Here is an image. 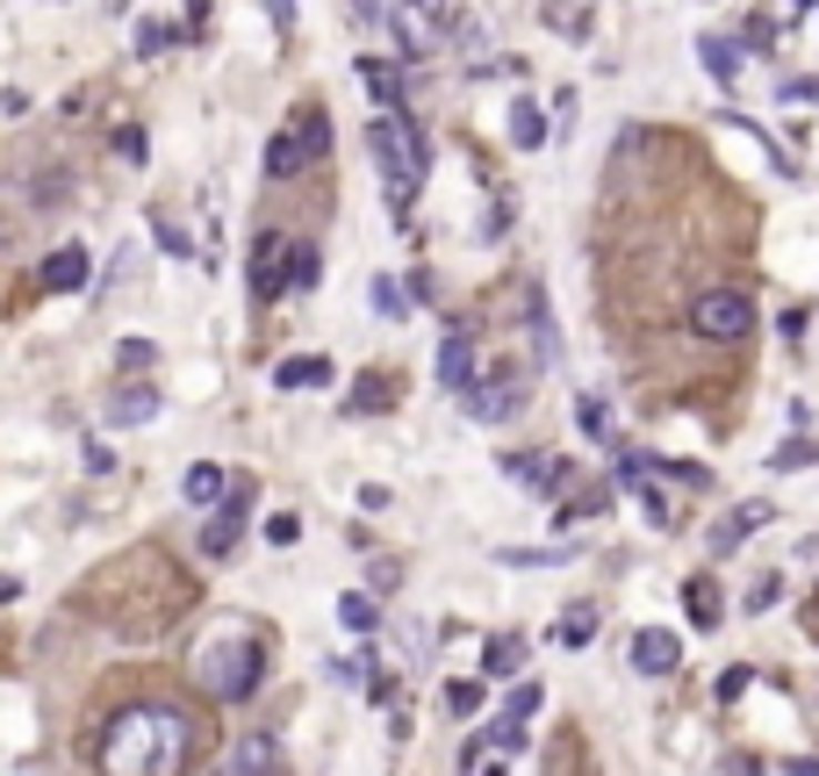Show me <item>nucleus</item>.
Instances as JSON below:
<instances>
[{
    "label": "nucleus",
    "mask_w": 819,
    "mask_h": 776,
    "mask_svg": "<svg viewBox=\"0 0 819 776\" xmlns=\"http://www.w3.org/2000/svg\"><path fill=\"white\" fill-rule=\"evenodd\" d=\"M101 776H188L194 763V719L180 705H123L109 726H101V748H94Z\"/></svg>",
    "instance_id": "obj_1"
},
{
    "label": "nucleus",
    "mask_w": 819,
    "mask_h": 776,
    "mask_svg": "<svg viewBox=\"0 0 819 776\" xmlns=\"http://www.w3.org/2000/svg\"><path fill=\"white\" fill-rule=\"evenodd\" d=\"M367 151H374V173H382V194L396 216H410V202H417L424 173H432V144H424L417 115L396 109V115H374L367 123Z\"/></svg>",
    "instance_id": "obj_2"
},
{
    "label": "nucleus",
    "mask_w": 819,
    "mask_h": 776,
    "mask_svg": "<svg viewBox=\"0 0 819 776\" xmlns=\"http://www.w3.org/2000/svg\"><path fill=\"white\" fill-rule=\"evenodd\" d=\"M194 676L209 683V697H216V705H245V697L260 691V676H266L260 633H245L237 618H223V633H209V641L194 647Z\"/></svg>",
    "instance_id": "obj_3"
},
{
    "label": "nucleus",
    "mask_w": 819,
    "mask_h": 776,
    "mask_svg": "<svg viewBox=\"0 0 819 776\" xmlns=\"http://www.w3.org/2000/svg\"><path fill=\"white\" fill-rule=\"evenodd\" d=\"M690 331L705 345H748L755 339V302L740 295V288H697L690 295Z\"/></svg>",
    "instance_id": "obj_4"
},
{
    "label": "nucleus",
    "mask_w": 819,
    "mask_h": 776,
    "mask_svg": "<svg viewBox=\"0 0 819 776\" xmlns=\"http://www.w3.org/2000/svg\"><path fill=\"white\" fill-rule=\"evenodd\" d=\"M324 144H331V115L316 109V101H302V109H295V123H287V130L266 144V180H295L302 165H316V159H324Z\"/></svg>",
    "instance_id": "obj_5"
},
{
    "label": "nucleus",
    "mask_w": 819,
    "mask_h": 776,
    "mask_svg": "<svg viewBox=\"0 0 819 776\" xmlns=\"http://www.w3.org/2000/svg\"><path fill=\"white\" fill-rule=\"evenodd\" d=\"M518 410H525V382H518V374H496V382L482 374V382H467V417H475V424H510Z\"/></svg>",
    "instance_id": "obj_6"
},
{
    "label": "nucleus",
    "mask_w": 819,
    "mask_h": 776,
    "mask_svg": "<svg viewBox=\"0 0 819 776\" xmlns=\"http://www.w3.org/2000/svg\"><path fill=\"white\" fill-rule=\"evenodd\" d=\"M245 511H252V490L237 482V490H223V504H216V517L202 525V554L209 561H223L237 546V532H245Z\"/></svg>",
    "instance_id": "obj_7"
},
{
    "label": "nucleus",
    "mask_w": 819,
    "mask_h": 776,
    "mask_svg": "<svg viewBox=\"0 0 819 776\" xmlns=\"http://www.w3.org/2000/svg\"><path fill=\"white\" fill-rule=\"evenodd\" d=\"M769 517H777V511H769V504H734V511H726V517H711V532H705V546H711V554H740V546H748V540H755V532H762V525H769Z\"/></svg>",
    "instance_id": "obj_8"
},
{
    "label": "nucleus",
    "mask_w": 819,
    "mask_h": 776,
    "mask_svg": "<svg viewBox=\"0 0 819 776\" xmlns=\"http://www.w3.org/2000/svg\"><path fill=\"white\" fill-rule=\"evenodd\" d=\"M252 295H260V302L287 295V238L281 231H266L260 245H252Z\"/></svg>",
    "instance_id": "obj_9"
},
{
    "label": "nucleus",
    "mask_w": 819,
    "mask_h": 776,
    "mask_svg": "<svg viewBox=\"0 0 819 776\" xmlns=\"http://www.w3.org/2000/svg\"><path fill=\"white\" fill-rule=\"evenodd\" d=\"M504 475L525 482V490H539V496H560L575 482L568 461H554V453H504Z\"/></svg>",
    "instance_id": "obj_10"
},
{
    "label": "nucleus",
    "mask_w": 819,
    "mask_h": 776,
    "mask_svg": "<svg viewBox=\"0 0 819 776\" xmlns=\"http://www.w3.org/2000/svg\"><path fill=\"white\" fill-rule=\"evenodd\" d=\"M273 763H281V740L273 734H237L216 776H273Z\"/></svg>",
    "instance_id": "obj_11"
},
{
    "label": "nucleus",
    "mask_w": 819,
    "mask_h": 776,
    "mask_svg": "<svg viewBox=\"0 0 819 776\" xmlns=\"http://www.w3.org/2000/svg\"><path fill=\"white\" fill-rule=\"evenodd\" d=\"M676 662H683L676 633H661V626H640V633H633V668H640V676H676Z\"/></svg>",
    "instance_id": "obj_12"
},
{
    "label": "nucleus",
    "mask_w": 819,
    "mask_h": 776,
    "mask_svg": "<svg viewBox=\"0 0 819 776\" xmlns=\"http://www.w3.org/2000/svg\"><path fill=\"white\" fill-rule=\"evenodd\" d=\"M360 87H367L374 101H382V115H396V109H410L403 101V65H388V58H360Z\"/></svg>",
    "instance_id": "obj_13"
},
{
    "label": "nucleus",
    "mask_w": 819,
    "mask_h": 776,
    "mask_svg": "<svg viewBox=\"0 0 819 776\" xmlns=\"http://www.w3.org/2000/svg\"><path fill=\"white\" fill-rule=\"evenodd\" d=\"M43 288H51V295H80L87 288V245H58L43 259Z\"/></svg>",
    "instance_id": "obj_14"
},
{
    "label": "nucleus",
    "mask_w": 819,
    "mask_h": 776,
    "mask_svg": "<svg viewBox=\"0 0 819 776\" xmlns=\"http://www.w3.org/2000/svg\"><path fill=\"white\" fill-rule=\"evenodd\" d=\"M467 382H475V339L446 331V345H438V389H467Z\"/></svg>",
    "instance_id": "obj_15"
},
{
    "label": "nucleus",
    "mask_w": 819,
    "mask_h": 776,
    "mask_svg": "<svg viewBox=\"0 0 819 776\" xmlns=\"http://www.w3.org/2000/svg\"><path fill=\"white\" fill-rule=\"evenodd\" d=\"M683 612H690V626H705V633H719V583H711V575H690V583H683Z\"/></svg>",
    "instance_id": "obj_16"
},
{
    "label": "nucleus",
    "mask_w": 819,
    "mask_h": 776,
    "mask_svg": "<svg viewBox=\"0 0 819 776\" xmlns=\"http://www.w3.org/2000/svg\"><path fill=\"white\" fill-rule=\"evenodd\" d=\"M180 490H188V504H194V511H216L231 482H223V467H216V461H194L188 475H180Z\"/></svg>",
    "instance_id": "obj_17"
},
{
    "label": "nucleus",
    "mask_w": 819,
    "mask_h": 776,
    "mask_svg": "<svg viewBox=\"0 0 819 776\" xmlns=\"http://www.w3.org/2000/svg\"><path fill=\"white\" fill-rule=\"evenodd\" d=\"M518 668H525V641H518V633H496V641L482 647V676H489V683L518 676Z\"/></svg>",
    "instance_id": "obj_18"
},
{
    "label": "nucleus",
    "mask_w": 819,
    "mask_h": 776,
    "mask_svg": "<svg viewBox=\"0 0 819 776\" xmlns=\"http://www.w3.org/2000/svg\"><path fill=\"white\" fill-rule=\"evenodd\" d=\"M273 382H281V389H324L331 382V360L324 353H295V360L273 367Z\"/></svg>",
    "instance_id": "obj_19"
},
{
    "label": "nucleus",
    "mask_w": 819,
    "mask_h": 776,
    "mask_svg": "<svg viewBox=\"0 0 819 776\" xmlns=\"http://www.w3.org/2000/svg\"><path fill=\"white\" fill-rule=\"evenodd\" d=\"M159 417V389H115V403H109V424H151Z\"/></svg>",
    "instance_id": "obj_20"
},
{
    "label": "nucleus",
    "mask_w": 819,
    "mask_h": 776,
    "mask_svg": "<svg viewBox=\"0 0 819 776\" xmlns=\"http://www.w3.org/2000/svg\"><path fill=\"white\" fill-rule=\"evenodd\" d=\"M575 424H583V439H589V446H611V439H618L611 403H597V395H583V403H575Z\"/></svg>",
    "instance_id": "obj_21"
},
{
    "label": "nucleus",
    "mask_w": 819,
    "mask_h": 776,
    "mask_svg": "<svg viewBox=\"0 0 819 776\" xmlns=\"http://www.w3.org/2000/svg\"><path fill=\"white\" fill-rule=\"evenodd\" d=\"M697 58H705V72H711L719 87H734V80H740V43H726V37H705V43H697Z\"/></svg>",
    "instance_id": "obj_22"
},
{
    "label": "nucleus",
    "mask_w": 819,
    "mask_h": 776,
    "mask_svg": "<svg viewBox=\"0 0 819 776\" xmlns=\"http://www.w3.org/2000/svg\"><path fill=\"white\" fill-rule=\"evenodd\" d=\"M338 626L345 633H374V626H382V604H374L367 589H345V597H338Z\"/></svg>",
    "instance_id": "obj_23"
},
{
    "label": "nucleus",
    "mask_w": 819,
    "mask_h": 776,
    "mask_svg": "<svg viewBox=\"0 0 819 776\" xmlns=\"http://www.w3.org/2000/svg\"><path fill=\"white\" fill-rule=\"evenodd\" d=\"M180 37H188V22H159V14H144V22H136V51H144V58L173 51Z\"/></svg>",
    "instance_id": "obj_24"
},
{
    "label": "nucleus",
    "mask_w": 819,
    "mask_h": 776,
    "mask_svg": "<svg viewBox=\"0 0 819 776\" xmlns=\"http://www.w3.org/2000/svg\"><path fill=\"white\" fill-rule=\"evenodd\" d=\"M510 144H518V151H539V144H546V115L533 109V101H518V109H510Z\"/></svg>",
    "instance_id": "obj_25"
},
{
    "label": "nucleus",
    "mask_w": 819,
    "mask_h": 776,
    "mask_svg": "<svg viewBox=\"0 0 819 776\" xmlns=\"http://www.w3.org/2000/svg\"><path fill=\"white\" fill-rule=\"evenodd\" d=\"M597 641V604H568V618H560V647H589Z\"/></svg>",
    "instance_id": "obj_26"
},
{
    "label": "nucleus",
    "mask_w": 819,
    "mask_h": 776,
    "mask_svg": "<svg viewBox=\"0 0 819 776\" xmlns=\"http://www.w3.org/2000/svg\"><path fill=\"white\" fill-rule=\"evenodd\" d=\"M539 712V683H510V697H504V712L496 719H510V726H525Z\"/></svg>",
    "instance_id": "obj_27"
},
{
    "label": "nucleus",
    "mask_w": 819,
    "mask_h": 776,
    "mask_svg": "<svg viewBox=\"0 0 819 776\" xmlns=\"http://www.w3.org/2000/svg\"><path fill=\"white\" fill-rule=\"evenodd\" d=\"M316 273H324V259L310 245H287V288H316Z\"/></svg>",
    "instance_id": "obj_28"
},
{
    "label": "nucleus",
    "mask_w": 819,
    "mask_h": 776,
    "mask_svg": "<svg viewBox=\"0 0 819 776\" xmlns=\"http://www.w3.org/2000/svg\"><path fill=\"white\" fill-rule=\"evenodd\" d=\"M819 453H812V439H783L777 453H769V467H777V475H791V467H812Z\"/></svg>",
    "instance_id": "obj_29"
},
{
    "label": "nucleus",
    "mask_w": 819,
    "mask_h": 776,
    "mask_svg": "<svg viewBox=\"0 0 819 776\" xmlns=\"http://www.w3.org/2000/svg\"><path fill=\"white\" fill-rule=\"evenodd\" d=\"M748 683H755V668H719V676H711V705H734Z\"/></svg>",
    "instance_id": "obj_30"
},
{
    "label": "nucleus",
    "mask_w": 819,
    "mask_h": 776,
    "mask_svg": "<svg viewBox=\"0 0 819 776\" xmlns=\"http://www.w3.org/2000/svg\"><path fill=\"white\" fill-rule=\"evenodd\" d=\"M546 29H560V37H589L597 14H589V8H554V14H546Z\"/></svg>",
    "instance_id": "obj_31"
},
{
    "label": "nucleus",
    "mask_w": 819,
    "mask_h": 776,
    "mask_svg": "<svg viewBox=\"0 0 819 776\" xmlns=\"http://www.w3.org/2000/svg\"><path fill=\"white\" fill-rule=\"evenodd\" d=\"M367 302H374V310H382V316H403V310H410V295H403L396 281H388V273H382V281L367 288Z\"/></svg>",
    "instance_id": "obj_32"
},
{
    "label": "nucleus",
    "mask_w": 819,
    "mask_h": 776,
    "mask_svg": "<svg viewBox=\"0 0 819 776\" xmlns=\"http://www.w3.org/2000/svg\"><path fill=\"white\" fill-rule=\"evenodd\" d=\"M482 740H496V755H525V726H510V719H496Z\"/></svg>",
    "instance_id": "obj_33"
},
{
    "label": "nucleus",
    "mask_w": 819,
    "mask_h": 776,
    "mask_svg": "<svg viewBox=\"0 0 819 776\" xmlns=\"http://www.w3.org/2000/svg\"><path fill=\"white\" fill-rule=\"evenodd\" d=\"M382 389H388V382H374V374H360V382H353V403H345V410H382V403H388Z\"/></svg>",
    "instance_id": "obj_34"
},
{
    "label": "nucleus",
    "mask_w": 819,
    "mask_h": 776,
    "mask_svg": "<svg viewBox=\"0 0 819 776\" xmlns=\"http://www.w3.org/2000/svg\"><path fill=\"white\" fill-rule=\"evenodd\" d=\"M777 597H783V575H762V583L748 589V612H769V604H777Z\"/></svg>",
    "instance_id": "obj_35"
},
{
    "label": "nucleus",
    "mask_w": 819,
    "mask_h": 776,
    "mask_svg": "<svg viewBox=\"0 0 819 776\" xmlns=\"http://www.w3.org/2000/svg\"><path fill=\"white\" fill-rule=\"evenodd\" d=\"M266 540H273V546H295V540H302V517H287V511L266 517Z\"/></svg>",
    "instance_id": "obj_36"
},
{
    "label": "nucleus",
    "mask_w": 819,
    "mask_h": 776,
    "mask_svg": "<svg viewBox=\"0 0 819 776\" xmlns=\"http://www.w3.org/2000/svg\"><path fill=\"white\" fill-rule=\"evenodd\" d=\"M446 705L461 712V719H467V712H482V683H453V691H446Z\"/></svg>",
    "instance_id": "obj_37"
},
{
    "label": "nucleus",
    "mask_w": 819,
    "mask_h": 776,
    "mask_svg": "<svg viewBox=\"0 0 819 776\" xmlns=\"http://www.w3.org/2000/svg\"><path fill=\"white\" fill-rule=\"evenodd\" d=\"M367 583H374V589H367V597H388V589H396V583H403V575H396V561H374V568H367Z\"/></svg>",
    "instance_id": "obj_38"
},
{
    "label": "nucleus",
    "mask_w": 819,
    "mask_h": 776,
    "mask_svg": "<svg viewBox=\"0 0 819 776\" xmlns=\"http://www.w3.org/2000/svg\"><path fill=\"white\" fill-rule=\"evenodd\" d=\"M159 245L173 252V259H188V252H194V245H188V231H180V223H159Z\"/></svg>",
    "instance_id": "obj_39"
},
{
    "label": "nucleus",
    "mask_w": 819,
    "mask_h": 776,
    "mask_svg": "<svg viewBox=\"0 0 819 776\" xmlns=\"http://www.w3.org/2000/svg\"><path fill=\"white\" fill-rule=\"evenodd\" d=\"M123 367H151V339H123Z\"/></svg>",
    "instance_id": "obj_40"
},
{
    "label": "nucleus",
    "mask_w": 819,
    "mask_h": 776,
    "mask_svg": "<svg viewBox=\"0 0 819 776\" xmlns=\"http://www.w3.org/2000/svg\"><path fill=\"white\" fill-rule=\"evenodd\" d=\"M777 94H783V101H819V80H783Z\"/></svg>",
    "instance_id": "obj_41"
},
{
    "label": "nucleus",
    "mask_w": 819,
    "mask_h": 776,
    "mask_svg": "<svg viewBox=\"0 0 819 776\" xmlns=\"http://www.w3.org/2000/svg\"><path fill=\"white\" fill-rule=\"evenodd\" d=\"M367 697H374V705H388V697H396V683H388L382 668H367Z\"/></svg>",
    "instance_id": "obj_42"
},
{
    "label": "nucleus",
    "mask_w": 819,
    "mask_h": 776,
    "mask_svg": "<svg viewBox=\"0 0 819 776\" xmlns=\"http://www.w3.org/2000/svg\"><path fill=\"white\" fill-rule=\"evenodd\" d=\"M0 115H29V94H22V87H0Z\"/></svg>",
    "instance_id": "obj_43"
},
{
    "label": "nucleus",
    "mask_w": 819,
    "mask_h": 776,
    "mask_svg": "<svg viewBox=\"0 0 819 776\" xmlns=\"http://www.w3.org/2000/svg\"><path fill=\"white\" fill-rule=\"evenodd\" d=\"M115 151H123V159H144V130H115Z\"/></svg>",
    "instance_id": "obj_44"
},
{
    "label": "nucleus",
    "mask_w": 819,
    "mask_h": 776,
    "mask_svg": "<svg viewBox=\"0 0 819 776\" xmlns=\"http://www.w3.org/2000/svg\"><path fill=\"white\" fill-rule=\"evenodd\" d=\"M726 776H762V763L755 755H726Z\"/></svg>",
    "instance_id": "obj_45"
},
{
    "label": "nucleus",
    "mask_w": 819,
    "mask_h": 776,
    "mask_svg": "<svg viewBox=\"0 0 819 776\" xmlns=\"http://www.w3.org/2000/svg\"><path fill=\"white\" fill-rule=\"evenodd\" d=\"M791 776H819V755H806V763H791Z\"/></svg>",
    "instance_id": "obj_46"
},
{
    "label": "nucleus",
    "mask_w": 819,
    "mask_h": 776,
    "mask_svg": "<svg viewBox=\"0 0 819 776\" xmlns=\"http://www.w3.org/2000/svg\"><path fill=\"white\" fill-rule=\"evenodd\" d=\"M806 618H812V633H819V583H812V612Z\"/></svg>",
    "instance_id": "obj_47"
},
{
    "label": "nucleus",
    "mask_w": 819,
    "mask_h": 776,
    "mask_svg": "<svg viewBox=\"0 0 819 776\" xmlns=\"http://www.w3.org/2000/svg\"><path fill=\"white\" fill-rule=\"evenodd\" d=\"M812 22H819V14H812Z\"/></svg>",
    "instance_id": "obj_48"
}]
</instances>
